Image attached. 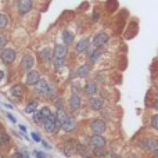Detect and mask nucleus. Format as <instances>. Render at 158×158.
I'll return each instance as SVG.
<instances>
[{"instance_id":"nucleus-43","label":"nucleus","mask_w":158,"mask_h":158,"mask_svg":"<svg viewBox=\"0 0 158 158\" xmlns=\"http://www.w3.org/2000/svg\"><path fill=\"white\" fill-rule=\"evenodd\" d=\"M0 158H4V157H3V156H2V154H0Z\"/></svg>"},{"instance_id":"nucleus-30","label":"nucleus","mask_w":158,"mask_h":158,"mask_svg":"<svg viewBox=\"0 0 158 158\" xmlns=\"http://www.w3.org/2000/svg\"><path fill=\"white\" fill-rule=\"evenodd\" d=\"M151 125H153V128L158 131V114L153 115V118H151Z\"/></svg>"},{"instance_id":"nucleus-3","label":"nucleus","mask_w":158,"mask_h":158,"mask_svg":"<svg viewBox=\"0 0 158 158\" xmlns=\"http://www.w3.org/2000/svg\"><path fill=\"white\" fill-rule=\"evenodd\" d=\"M61 128L65 132H72L77 128V119L71 115H64V118L61 119Z\"/></svg>"},{"instance_id":"nucleus-13","label":"nucleus","mask_w":158,"mask_h":158,"mask_svg":"<svg viewBox=\"0 0 158 158\" xmlns=\"http://www.w3.org/2000/svg\"><path fill=\"white\" fill-rule=\"evenodd\" d=\"M90 144L93 147H106V139L101 135H94V136L90 139Z\"/></svg>"},{"instance_id":"nucleus-19","label":"nucleus","mask_w":158,"mask_h":158,"mask_svg":"<svg viewBox=\"0 0 158 158\" xmlns=\"http://www.w3.org/2000/svg\"><path fill=\"white\" fill-rule=\"evenodd\" d=\"M85 92H86L87 94H96V93H97V85L93 81L86 82V85H85Z\"/></svg>"},{"instance_id":"nucleus-14","label":"nucleus","mask_w":158,"mask_h":158,"mask_svg":"<svg viewBox=\"0 0 158 158\" xmlns=\"http://www.w3.org/2000/svg\"><path fill=\"white\" fill-rule=\"evenodd\" d=\"M89 46H90V40L87 38H85V39H81V40L77 43L75 50H77L78 53H83V52H86V50L89 49Z\"/></svg>"},{"instance_id":"nucleus-28","label":"nucleus","mask_w":158,"mask_h":158,"mask_svg":"<svg viewBox=\"0 0 158 158\" xmlns=\"http://www.w3.org/2000/svg\"><path fill=\"white\" fill-rule=\"evenodd\" d=\"M64 63H65V58H54V68H61L64 65Z\"/></svg>"},{"instance_id":"nucleus-27","label":"nucleus","mask_w":158,"mask_h":158,"mask_svg":"<svg viewBox=\"0 0 158 158\" xmlns=\"http://www.w3.org/2000/svg\"><path fill=\"white\" fill-rule=\"evenodd\" d=\"M33 121L36 123H43V117H42L40 111H35L33 112Z\"/></svg>"},{"instance_id":"nucleus-33","label":"nucleus","mask_w":158,"mask_h":158,"mask_svg":"<svg viewBox=\"0 0 158 158\" xmlns=\"http://www.w3.org/2000/svg\"><path fill=\"white\" fill-rule=\"evenodd\" d=\"M36 157H38V158H47L46 157V154H44V153H42V151H36Z\"/></svg>"},{"instance_id":"nucleus-18","label":"nucleus","mask_w":158,"mask_h":158,"mask_svg":"<svg viewBox=\"0 0 158 158\" xmlns=\"http://www.w3.org/2000/svg\"><path fill=\"white\" fill-rule=\"evenodd\" d=\"M63 42H64V44H65V46H69V44L74 42V33H72L71 31L65 29L63 32Z\"/></svg>"},{"instance_id":"nucleus-11","label":"nucleus","mask_w":158,"mask_h":158,"mask_svg":"<svg viewBox=\"0 0 158 158\" xmlns=\"http://www.w3.org/2000/svg\"><path fill=\"white\" fill-rule=\"evenodd\" d=\"M81 96L78 94L77 92L72 93L71 98H69V107H71V110H74V111H77V110L81 108Z\"/></svg>"},{"instance_id":"nucleus-42","label":"nucleus","mask_w":158,"mask_h":158,"mask_svg":"<svg viewBox=\"0 0 158 158\" xmlns=\"http://www.w3.org/2000/svg\"><path fill=\"white\" fill-rule=\"evenodd\" d=\"M157 97H158V85H157Z\"/></svg>"},{"instance_id":"nucleus-17","label":"nucleus","mask_w":158,"mask_h":158,"mask_svg":"<svg viewBox=\"0 0 158 158\" xmlns=\"http://www.w3.org/2000/svg\"><path fill=\"white\" fill-rule=\"evenodd\" d=\"M40 56H42V60H43V63H46V64H49L50 61L53 60V52H52V49H49V47H46V49L42 50Z\"/></svg>"},{"instance_id":"nucleus-36","label":"nucleus","mask_w":158,"mask_h":158,"mask_svg":"<svg viewBox=\"0 0 158 158\" xmlns=\"http://www.w3.org/2000/svg\"><path fill=\"white\" fill-rule=\"evenodd\" d=\"M98 17H100V15H98V13H97V11H94V13H93V21H97Z\"/></svg>"},{"instance_id":"nucleus-41","label":"nucleus","mask_w":158,"mask_h":158,"mask_svg":"<svg viewBox=\"0 0 158 158\" xmlns=\"http://www.w3.org/2000/svg\"><path fill=\"white\" fill-rule=\"evenodd\" d=\"M154 156H156V158H158V150L156 151V153H154Z\"/></svg>"},{"instance_id":"nucleus-4","label":"nucleus","mask_w":158,"mask_h":158,"mask_svg":"<svg viewBox=\"0 0 158 158\" xmlns=\"http://www.w3.org/2000/svg\"><path fill=\"white\" fill-rule=\"evenodd\" d=\"M15 50L13 49H3L2 50V54H0V58L2 61L6 64V65H10L15 61Z\"/></svg>"},{"instance_id":"nucleus-32","label":"nucleus","mask_w":158,"mask_h":158,"mask_svg":"<svg viewBox=\"0 0 158 158\" xmlns=\"http://www.w3.org/2000/svg\"><path fill=\"white\" fill-rule=\"evenodd\" d=\"M56 107H57L58 111H61V110H63V107H64V101H63V98H58V100L56 101Z\"/></svg>"},{"instance_id":"nucleus-37","label":"nucleus","mask_w":158,"mask_h":158,"mask_svg":"<svg viewBox=\"0 0 158 158\" xmlns=\"http://www.w3.org/2000/svg\"><path fill=\"white\" fill-rule=\"evenodd\" d=\"M7 117H8V119H10V121H13V122H15V118H14L11 114H7Z\"/></svg>"},{"instance_id":"nucleus-34","label":"nucleus","mask_w":158,"mask_h":158,"mask_svg":"<svg viewBox=\"0 0 158 158\" xmlns=\"http://www.w3.org/2000/svg\"><path fill=\"white\" fill-rule=\"evenodd\" d=\"M32 139L35 140V142H40V137H39V135H38V133H35V132L32 133Z\"/></svg>"},{"instance_id":"nucleus-26","label":"nucleus","mask_w":158,"mask_h":158,"mask_svg":"<svg viewBox=\"0 0 158 158\" xmlns=\"http://www.w3.org/2000/svg\"><path fill=\"white\" fill-rule=\"evenodd\" d=\"M8 24V18L4 13H0V29H4Z\"/></svg>"},{"instance_id":"nucleus-40","label":"nucleus","mask_w":158,"mask_h":158,"mask_svg":"<svg viewBox=\"0 0 158 158\" xmlns=\"http://www.w3.org/2000/svg\"><path fill=\"white\" fill-rule=\"evenodd\" d=\"M111 158H121L119 156H115V154H114V156H111Z\"/></svg>"},{"instance_id":"nucleus-15","label":"nucleus","mask_w":158,"mask_h":158,"mask_svg":"<svg viewBox=\"0 0 158 158\" xmlns=\"http://www.w3.org/2000/svg\"><path fill=\"white\" fill-rule=\"evenodd\" d=\"M89 106H90V108L96 110V111H100V110L104 107V101L101 100V98L92 97V98L89 100Z\"/></svg>"},{"instance_id":"nucleus-20","label":"nucleus","mask_w":158,"mask_h":158,"mask_svg":"<svg viewBox=\"0 0 158 158\" xmlns=\"http://www.w3.org/2000/svg\"><path fill=\"white\" fill-rule=\"evenodd\" d=\"M77 147H78L77 140H69V142H67L65 143V154L69 156L72 151H77Z\"/></svg>"},{"instance_id":"nucleus-5","label":"nucleus","mask_w":158,"mask_h":158,"mask_svg":"<svg viewBox=\"0 0 158 158\" xmlns=\"http://www.w3.org/2000/svg\"><path fill=\"white\" fill-rule=\"evenodd\" d=\"M56 119H57V115L56 114H50L49 117L46 118V119L43 121V128L46 132H49V133H53V132H56Z\"/></svg>"},{"instance_id":"nucleus-21","label":"nucleus","mask_w":158,"mask_h":158,"mask_svg":"<svg viewBox=\"0 0 158 158\" xmlns=\"http://www.w3.org/2000/svg\"><path fill=\"white\" fill-rule=\"evenodd\" d=\"M101 54H103V49H101V47H97L96 50L90 52V53H89V56H90V61H92V63H96V61H97L98 58L101 57Z\"/></svg>"},{"instance_id":"nucleus-31","label":"nucleus","mask_w":158,"mask_h":158,"mask_svg":"<svg viewBox=\"0 0 158 158\" xmlns=\"http://www.w3.org/2000/svg\"><path fill=\"white\" fill-rule=\"evenodd\" d=\"M6 43H7V39H6V36L3 35V33H0V50L4 49Z\"/></svg>"},{"instance_id":"nucleus-25","label":"nucleus","mask_w":158,"mask_h":158,"mask_svg":"<svg viewBox=\"0 0 158 158\" xmlns=\"http://www.w3.org/2000/svg\"><path fill=\"white\" fill-rule=\"evenodd\" d=\"M93 154L96 157H106V148L104 147H93Z\"/></svg>"},{"instance_id":"nucleus-9","label":"nucleus","mask_w":158,"mask_h":158,"mask_svg":"<svg viewBox=\"0 0 158 158\" xmlns=\"http://www.w3.org/2000/svg\"><path fill=\"white\" fill-rule=\"evenodd\" d=\"M108 39H110V36L107 35L106 32H98L97 35L93 38V46H96V47L104 46V44L108 42Z\"/></svg>"},{"instance_id":"nucleus-39","label":"nucleus","mask_w":158,"mask_h":158,"mask_svg":"<svg viewBox=\"0 0 158 158\" xmlns=\"http://www.w3.org/2000/svg\"><path fill=\"white\" fill-rule=\"evenodd\" d=\"M42 143H43V146H44V147H46V148H52V147H50V146H49V144H47V143H46V142H42Z\"/></svg>"},{"instance_id":"nucleus-29","label":"nucleus","mask_w":158,"mask_h":158,"mask_svg":"<svg viewBox=\"0 0 158 158\" xmlns=\"http://www.w3.org/2000/svg\"><path fill=\"white\" fill-rule=\"evenodd\" d=\"M40 114H42V117H43V121H44L50 114H52V111H50L49 107H43V108L40 110Z\"/></svg>"},{"instance_id":"nucleus-12","label":"nucleus","mask_w":158,"mask_h":158,"mask_svg":"<svg viewBox=\"0 0 158 158\" xmlns=\"http://www.w3.org/2000/svg\"><path fill=\"white\" fill-rule=\"evenodd\" d=\"M68 53V47L65 44H57L54 47V58H65Z\"/></svg>"},{"instance_id":"nucleus-8","label":"nucleus","mask_w":158,"mask_h":158,"mask_svg":"<svg viewBox=\"0 0 158 158\" xmlns=\"http://www.w3.org/2000/svg\"><path fill=\"white\" fill-rule=\"evenodd\" d=\"M39 81H40V74H39L36 69H31V71H28L27 79H25V83L29 85V86H35Z\"/></svg>"},{"instance_id":"nucleus-16","label":"nucleus","mask_w":158,"mask_h":158,"mask_svg":"<svg viewBox=\"0 0 158 158\" xmlns=\"http://www.w3.org/2000/svg\"><path fill=\"white\" fill-rule=\"evenodd\" d=\"M33 57H31V56H25L24 58H22L21 61V67L24 68V71H31L33 67Z\"/></svg>"},{"instance_id":"nucleus-7","label":"nucleus","mask_w":158,"mask_h":158,"mask_svg":"<svg viewBox=\"0 0 158 158\" xmlns=\"http://www.w3.org/2000/svg\"><path fill=\"white\" fill-rule=\"evenodd\" d=\"M90 129L94 135H103L106 131V122L103 119H94L90 125Z\"/></svg>"},{"instance_id":"nucleus-38","label":"nucleus","mask_w":158,"mask_h":158,"mask_svg":"<svg viewBox=\"0 0 158 158\" xmlns=\"http://www.w3.org/2000/svg\"><path fill=\"white\" fill-rule=\"evenodd\" d=\"M3 78H4V72H3L2 69H0V82L3 81Z\"/></svg>"},{"instance_id":"nucleus-24","label":"nucleus","mask_w":158,"mask_h":158,"mask_svg":"<svg viewBox=\"0 0 158 158\" xmlns=\"http://www.w3.org/2000/svg\"><path fill=\"white\" fill-rule=\"evenodd\" d=\"M89 65L87 64H83L82 67H79V69H78V75L79 77H86L87 74H89Z\"/></svg>"},{"instance_id":"nucleus-10","label":"nucleus","mask_w":158,"mask_h":158,"mask_svg":"<svg viewBox=\"0 0 158 158\" xmlns=\"http://www.w3.org/2000/svg\"><path fill=\"white\" fill-rule=\"evenodd\" d=\"M24 92H25L24 86H22L21 83H17L11 87V96H13L15 100H21V98L24 97Z\"/></svg>"},{"instance_id":"nucleus-35","label":"nucleus","mask_w":158,"mask_h":158,"mask_svg":"<svg viewBox=\"0 0 158 158\" xmlns=\"http://www.w3.org/2000/svg\"><path fill=\"white\" fill-rule=\"evenodd\" d=\"M11 158H24V157H22V153H14Z\"/></svg>"},{"instance_id":"nucleus-6","label":"nucleus","mask_w":158,"mask_h":158,"mask_svg":"<svg viewBox=\"0 0 158 158\" xmlns=\"http://www.w3.org/2000/svg\"><path fill=\"white\" fill-rule=\"evenodd\" d=\"M33 7L32 0H18V4H17V8H18V13L21 15L24 14H28Z\"/></svg>"},{"instance_id":"nucleus-22","label":"nucleus","mask_w":158,"mask_h":158,"mask_svg":"<svg viewBox=\"0 0 158 158\" xmlns=\"http://www.w3.org/2000/svg\"><path fill=\"white\" fill-rule=\"evenodd\" d=\"M36 108H38V101L32 100V101H29V103L27 104V107H25V111H27L28 114H33V112L36 111Z\"/></svg>"},{"instance_id":"nucleus-1","label":"nucleus","mask_w":158,"mask_h":158,"mask_svg":"<svg viewBox=\"0 0 158 158\" xmlns=\"http://www.w3.org/2000/svg\"><path fill=\"white\" fill-rule=\"evenodd\" d=\"M140 146H142L143 150L156 153L158 150V140L154 139V137H147V139H143L142 142H140Z\"/></svg>"},{"instance_id":"nucleus-2","label":"nucleus","mask_w":158,"mask_h":158,"mask_svg":"<svg viewBox=\"0 0 158 158\" xmlns=\"http://www.w3.org/2000/svg\"><path fill=\"white\" fill-rule=\"evenodd\" d=\"M35 89H36V92L42 96H52L53 94V89L49 86L47 81H44V79H40V81L35 85Z\"/></svg>"},{"instance_id":"nucleus-23","label":"nucleus","mask_w":158,"mask_h":158,"mask_svg":"<svg viewBox=\"0 0 158 158\" xmlns=\"http://www.w3.org/2000/svg\"><path fill=\"white\" fill-rule=\"evenodd\" d=\"M8 143H10V136H8L7 133H0V146L2 147H4V146H7Z\"/></svg>"}]
</instances>
